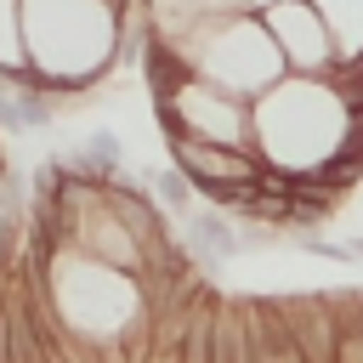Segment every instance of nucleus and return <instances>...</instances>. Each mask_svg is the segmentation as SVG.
<instances>
[{
	"label": "nucleus",
	"instance_id": "nucleus-1",
	"mask_svg": "<svg viewBox=\"0 0 363 363\" xmlns=\"http://www.w3.org/2000/svg\"><path fill=\"white\" fill-rule=\"evenodd\" d=\"M363 142V68L289 74L255 102V153L267 170L312 176Z\"/></svg>",
	"mask_w": 363,
	"mask_h": 363
},
{
	"label": "nucleus",
	"instance_id": "nucleus-2",
	"mask_svg": "<svg viewBox=\"0 0 363 363\" xmlns=\"http://www.w3.org/2000/svg\"><path fill=\"white\" fill-rule=\"evenodd\" d=\"M28 28V62L51 102H79L130 45V0H17Z\"/></svg>",
	"mask_w": 363,
	"mask_h": 363
},
{
	"label": "nucleus",
	"instance_id": "nucleus-3",
	"mask_svg": "<svg viewBox=\"0 0 363 363\" xmlns=\"http://www.w3.org/2000/svg\"><path fill=\"white\" fill-rule=\"evenodd\" d=\"M147 51H153V45H147ZM164 57H170L182 74L210 79V85L244 96V102H261L278 79H289V62H284V51L272 45V34H267L261 17H221V23H210L204 34H193L182 51H164Z\"/></svg>",
	"mask_w": 363,
	"mask_h": 363
},
{
	"label": "nucleus",
	"instance_id": "nucleus-4",
	"mask_svg": "<svg viewBox=\"0 0 363 363\" xmlns=\"http://www.w3.org/2000/svg\"><path fill=\"white\" fill-rule=\"evenodd\" d=\"M153 108L170 136H199V142H227V147H255V102L210 85V79H170L153 91Z\"/></svg>",
	"mask_w": 363,
	"mask_h": 363
},
{
	"label": "nucleus",
	"instance_id": "nucleus-5",
	"mask_svg": "<svg viewBox=\"0 0 363 363\" xmlns=\"http://www.w3.org/2000/svg\"><path fill=\"white\" fill-rule=\"evenodd\" d=\"M261 23H267L272 45L284 51L289 74H340L346 68L340 40H335V28L323 23V11L312 0H278V6L261 11Z\"/></svg>",
	"mask_w": 363,
	"mask_h": 363
},
{
	"label": "nucleus",
	"instance_id": "nucleus-6",
	"mask_svg": "<svg viewBox=\"0 0 363 363\" xmlns=\"http://www.w3.org/2000/svg\"><path fill=\"white\" fill-rule=\"evenodd\" d=\"M170 164H176L199 193L250 187V182L267 176V164H261L255 147H227V142H199V136H170Z\"/></svg>",
	"mask_w": 363,
	"mask_h": 363
},
{
	"label": "nucleus",
	"instance_id": "nucleus-7",
	"mask_svg": "<svg viewBox=\"0 0 363 363\" xmlns=\"http://www.w3.org/2000/svg\"><path fill=\"white\" fill-rule=\"evenodd\" d=\"M289 335L301 346L306 363H340V318H335V295H278Z\"/></svg>",
	"mask_w": 363,
	"mask_h": 363
},
{
	"label": "nucleus",
	"instance_id": "nucleus-8",
	"mask_svg": "<svg viewBox=\"0 0 363 363\" xmlns=\"http://www.w3.org/2000/svg\"><path fill=\"white\" fill-rule=\"evenodd\" d=\"M244 329H250V363H306L295 335H289V318H284V301H267V295H244Z\"/></svg>",
	"mask_w": 363,
	"mask_h": 363
},
{
	"label": "nucleus",
	"instance_id": "nucleus-9",
	"mask_svg": "<svg viewBox=\"0 0 363 363\" xmlns=\"http://www.w3.org/2000/svg\"><path fill=\"white\" fill-rule=\"evenodd\" d=\"M312 6H318L323 23L335 28L346 68H363V0H312Z\"/></svg>",
	"mask_w": 363,
	"mask_h": 363
},
{
	"label": "nucleus",
	"instance_id": "nucleus-10",
	"mask_svg": "<svg viewBox=\"0 0 363 363\" xmlns=\"http://www.w3.org/2000/svg\"><path fill=\"white\" fill-rule=\"evenodd\" d=\"M187 250H193V261H221V255H238L244 244H238V233L227 227L221 210H204V216H193V227H187Z\"/></svg>",
	"mask_w": 363,
	"mask_h": 363
},
{
	"label": "nucleus",
	"instance_id": "nucleus-11",
	"mask_svg": "<svg viewBox=\"0 0 363 363\" xmlns=\"http://www.w3.org/2000/svg\"><path fill=\"white\" fill-rule=\"evenodd\" d=\"M216 363H250V329L238 301H221L216 312Z\"/></svg>",
	"mask_w": 363,
	"mask_h": 363
},
{
	"label": "nucleus",
	"instance_id": "nucleus-12",
	"mask_svg": "<svg viewBox=\"0 0 363 363\" xmlns=\"http://www.w3.org/2000/svg\"><path fill=\"white\" fill-rule=\"evenodd\" d=\"M335 318H340V363H363V295L335 289Z\"/></svg>",
	"mask_w": 363,
	"mask_h": 363
},
{
	"label": "nucleus",
	"instance_id": "nucleus-13",
	"mask_svg": "<svg viewBox=\"0 0 363 363\" xmlns=\"http://www.w3.org/2000/svg\"><path fill=\"white\" fill-rule=\"evenodd\" d=\"M147 182H153V199H159L164 210H187V204H193V193H199V187H193V182H187L182 170H176V164H164V170H153Z\"/></svg>",
	"mask_w": 363,
	"mask_h": 363
},
{
	"label": "nucleus",
	"instance_id": "nucleus-14",
	"mask_svg": "<svg viewBox=\"0 0 363 363\" xmlns=\"http://www.w3.org/2000/svg\"><path fill=\"white\" fill-rule=\"evenodd\" d=\"M255 6H261V11H267V6H278V0H255Z\"/></svg>",
	"mask_w": 363,
	"mask_h": 363
}]
</instances>
